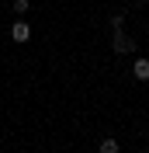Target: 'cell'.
<instances>
[{
  "instance_id": "obj_6",
  "label": "cell",
  "mask_w": 149,
  "mask_h": 153,
  "mask_svg": "<svg viewBox=\"0 0 149 153\" xmlns=\"http://www.w3.org/2000/svg\"><path fill=\"white\" fill-rule=\"evenodd\" d=\"M125 25V14H111V28H121Z\"/></svg>"
},
{
  "instance_id": "obj_1",
  "label": "cell",
  "mask_w": 149,
  "mask_h": 153,
  "mask_svg": "<svg viewBox=\"0 0 149 153\" xmlns=\"http://www.w3.org/2000/svg\"><path fill=\"white\" fill-rule=\"evenodd\" d=\"M111 49L118 52V56H128V52H135V38L125 35L121 28H114V35H111Z\"/></svg>"
},
{
  "instance_id": "obj_5",
  "label": "cell",
  "mask_w": 149,
  "mask_h": 153,
  "mask_svg": "<svg viewBox=\"0 0 149 153\" xmlns=\"http://www.w3.org/2000/svg\"><path fill=\"white\" fill-rule=\"evenodd\" d=\"M10 10H14V14H28L31 4H28V0H14V4H10Z\"/></svg>"
},
{
  "instance_id": "obj_2",
  "label": "cell",
  "mask_w": 149,
  "mask_h": 153,
  "mask_svg": "<svg viewBox=\"0 0 149 153\" xmlns=\"http://www.w3.org/2000/svg\"><path fill=\"white\" fill-rule=\"evenodd\" d=\"M28 38H31V25H28V21H14V25H10V42L24 45Z\"/></svg>"
},
{
  "instance_id": "obj_3",
  "label": "cell",
  "mask_w": 149,
  "mask_h": 153,
  "mask_svg": "<svg viewBox=\"0 0 149 153\" xmlns=\"http://www.w3.org/2000/svg\"><path fill=\"white\" fill-rule=\"evenodd\" d=\"M132 76H135V80H142V84L149 80V59H146V56H139L135 63H132Z\"/></svg>"
},
{
  "instance_id": "obj_4",
  "label": "cell",
  "mask_w": 149,
  "mask_h": 153,
  "mask_svg": "<svg viewBox=\"0 0 149 153\" xmlns=\"http://www.w3.org/2000/svg\"><path fill=\"white\" fill-rule=\"evenodd\" d=\"M101 153H121L118 139H114V136H108V139H101Z\"/></svg>"
}]
</instances>
